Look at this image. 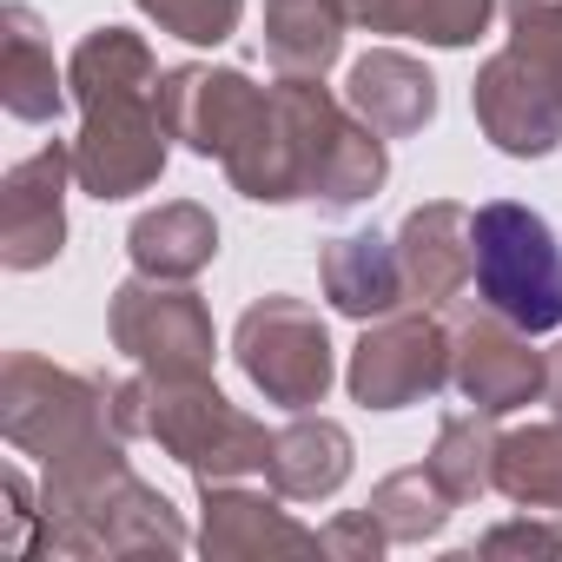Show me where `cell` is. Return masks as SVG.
I'll return each instance as SVG.
<instances>
[{"label":"cell","mask_w":562,"mask_h":562,"mask_svg":"<svg viewBox=\"0 0 562 562\" xmlns=\"http://www.w3.org/2000/svg\"><path fill=\"white\" fill-rule=\"evenodd\" d=\"M47 529L41 549L47 555H179L192 536L179 522V509L133 476L126 463V437H106L67 463H47V490H41Z\"/></svg>","instance_id":"1"},{"label":"cell","mask_w":562,"mask_h":562,"mask_svg":"<svg viewBox=\"0 0 562 562\" xmlns=\"http://www.w3.org/2000/svg\"><path fill=\"white\" fill-rule=\"evenodd\" d=\"M113 430L153 437L172 463L192 470V483H238V476H265L271 463V430L258 417H245L212 378H126L113 384Z\"/></svg>","instance_id":"2"},{"label":"cell","mask_w":562,"mask_h":562,"mask_svg":"<svg viewBox=\"0 0 562 562\" xmlns=\"http://www.w3.org/2000/svg\"><path fill=\"white\" fill-rule=\"evenodd\" d=\"M0 437L21 457H34L41 470L67 463L80 450L120 437L113 430V384L67 371V364H47L41 351H8V364H0Z\"/></svg>","instance_id":"3"},{"label":"cell","mask_w":562,"mask_h":562,"mask_svg":"<svg viewBox=\"0 0 562 562\" xmlns=\"http://www.w3.org/2000/svg\"><path fill=\"white\" fill-rule=\"evenodd\" d=\"M476 299L529 338L562 331V245L542 212L516 199L476 205Z\"/></svg>","instance_id":"4"},{"label":"cell","mask_w":562,"mask_h":562,"mask_svg":"<svg viewBox=\"0 0 562 562\" xmlns=\"http://www.w3.org/2000/svg\"><path fill=\"white\" fill-rule=\"evenodd\" d=\"M232 358L245 371V384L278 404V411H312L325 404L331 378H338V358H331V331L325 318L305 305V299H251L238 312V331H232Z\"/></svg>","instance_id":"5"},{"label":"cell","mask_w":562,"mask_h":562,"mask_svg":"<svg viewBox=\"0 0 562 562\" xmlns=\"http://www.w3.org/2000/svg\"><path fill=\"white\" fill-rule=\"evenodd\" d=\"M292 126H299V153H305V199L318 212H351L364 205L384 179H391V153L384 133L364 126L325 80H278Z\"/></svg>","instance_id":"6"},{"label":"cell","mask_w":562,"mask_h":562,"mask_svg":"<svg viewBox=\"0 0 562 562\" xmlns=\"http://www.w3.org/2000/svg\"><path fill=\"white\" fill-rule=\"evenodd\" d=\"M159 87H166V80H159ZM159 87H120V93L80 100L74 179H80V192H93L100 205L159 186V172H166V159H172V126H166Z\"/></svg>","instance_id":"7"},{"label":"cell","mask_w":562,"mask_h":562,"mask_svg":"<svg viewBox=\"0 0 562 562\" xmlns=\"http://www.w3.org/2000/svg\"><path fill=\"white\" fill-rule=\"evenodd\" d=\"M106 338H113V351H126L153 378H212V358H218V331H212L205 299L192 285L146 278V271H133L113 292Z\"/></svg>","instance_id":"8"},{"label":"cell","mask_w":562,"mask_h":562,"mask_svg":"<svg viewBox=\"0 0 562 562\" xmlns=\"http://www.w3.org/2000/svg\"><path fill=\"white\" fill-rule=\"evenodd\" d=\"M443 384H450V325L430 305L371 318L345 364V391L364 411H411L430 404Z\"/></svg>","instance_id":"9"},{"label":"cell","mask_w":562,"mask_h":562,"mask_svg":"<svg viewBox=\"0 0 562 562\" xmlns=\"http://www.w3.org/2000/svg\"><path fill=\"white\" fill-rule=\"evenodd\" d=\"M450 384L470 411L509 417L536 397H549V358L529 345L522 325H509L503 312H457L450 318Z\"/></svg>","instance_id":"10"},{"label":"cell","mask_w":562,"mask_h":562,"mask_svg":"<svg viewBox=\"0 0 562 562\" xmlns=\"http://www.w3.org/2000/svg\"><path fill=\"white\" fill-rule=\"evenodd\" d=\"M470 113L483 139L509 159H549L562 146V74L529 60L522 47H503L476 67Z\"/></svg>","instance_id":"11"},{"label":"cell","mask_w":562,"mask_h":562,"mask_svg":"<svg viewBox=\"0 0 562 562\" xmlns=\"http://www.w3.org/2000/svg\"><path fill=\"white\" fill-rule=\"evenodd\" d=\"M67 179H74V139H47L41 153L14 159L0 179V265L41 271L67 251Z\"/></svg>","instance_id":"12"},{"label":"cell","mask_w":562,"mask_h":562,"mask_svg":"<svg viewBox=\"0 0 562 562\" xmlns=\"http://www.w3.org/2000/svg\"><path fill=\"white\" fill-rule=\"evenodd\" d=\"M265 93L271 87H251V74H238V67H199V60H186V67L166 74L159 106H166V126H172V139L186 153L225 159L245 139V126L258 120Z\"/></svg>","instance_id":"13"},{"label":"cell","mask_w":562,"mask_h":562,"mask_svg":"<svg viewBox=\"0 0 562 562\" xmlns=\"http://www.w3.org/2000/svg\"><path fill=\"white\" fill-rule=\"evenodd\" d=\"M285 496H265L238 483H199V549L212 562H251V555H325L318 529H305L292 509H278Z\"/></svg>","instance_id":"14"},{"label":"cell","mask_w":562,"mask_h":562,"mask_svg":"<svg viewBox=\"0 0 562 562\" xmlns=\"http://www.w3.org/2000/svg\"><path fill=\"white\" fill-rule=\"evenodd\" d=\"M397 265H404V285L411 305H457L476 285V212L457 199H430L397 225Z\"/></svg>","instance_id":"15"},{"label":"cell","mask_w":562,"mask_h":562,"mask_svg":"<svg viewBox=\"0 0 562 562\" xmlns=\"http://www.w3.org/2000/svg\"><path fill=\"white\" fill-rule=\"evenodd\" d=\"M318 285L331 299L338 318H391L411 285H404V265H397V238H378V232H345L318 251Z\"/></svg>","instance_id":"16"},{"label":"cell","mask_w":562,"mask_h":562,"mask_svg":"<svg viewBox=\"0 0 562 562\" xmlns=\"http://www.w3.org/2000/svg\"><path fill=\"white\" fill-rule=\"evenodd\" d=\"M345 106L384 139H411L437 120V74L397 47H371L345 80Z\"/></svg>","instance_id":"17"},{"label":"cell","mask_w":562,"mask_h":562,"mask_svg":"<svg viewBox=\"0 0 562 562\" xmlns=\"http://www.w3.org/2000/svg\"><path fill=\"white\" fill-rule=\"evenodd\" d=\"M351 463H358V443L345 424L331 417H312L299 411L285 430H271V463H265V483L285 496V503H325L351 483Z\"/></svg>","instance_id":"18"},{"label":"cell","mask_w":562,"mask_h":562,"mask_svg":"<svg viewBox=\"0 0 562 562\" xmlns=\"http://www.w3.org/2000/svg\"><path fill=\"white\" fill-rule=\"evenodd\" d=\"M67 74L54 67V41L41 27V14L27 0H14L8 14H0V106L27 126H47L67 113Z\"/></svg>","instance_id":"19"},{"label":"cell","mask_w":562,"mask_h":562,"mask_svg":"<svg viewBox=\"0 0 562 562\" xmlns=\"http://www.w3.org/2000/svg\"><path fill=\"white\" fill-rule=\"evenodd\" d=\"M232 192H245L251 205H292L305 199V153H299V126L285 113V100H278V87L265 93L258 120L245 126V139L218 159Z\"/></svg>","instance_id":"20"},{"label":"cell","mask_w":562,"mask_h":562,"mask_svg":"<svg viewBox=\"0 0 562 562\" xmlns=\"http://www.w3.org/2000/svg\"><path fill=\"white\" fill-rule=\"evenodd\" d=\"M351 0H265V60L278 80H325L345 54Z\"/></svg>","instance_id":"21"},{"label":"cell","mask_w":562,"mask_h":562,"mask_svg":"<svg viewBox=\"0 0 562 562\" xmlns=\"http://www.w3.org/2000/svg\"><path fill=\"white\" fill-rule=\"evenodd\" d=\"M126 258L146 278H172V285H192V278L218 258V218L199 199H172L133 218L126 232Z\"/></svg>","instance_id":"22"},{"label":"cell","mask_w":562,"mask_h":562,"mask_svg":"<svg viewBox=\"0 0 562 562\" xmlns=\"http://www.w3.org/2000/svg\"><path fill=\"white\" fill-rule=\"evenodd\" d=\"M351 21L424 47H470L476 34H490L496 0H351Z\"/></svg>","instance_id":"23"},{"label":"cell","mask_w":562,"mask_h":562,"mask_svg":"<svg viewBox=\"0 0 562 562\" xmlns=\"http://www.w3.org/2000/svg\"><path fill=\"white\" fill-rule=\"evenodd\" d=\"M496 424H490V411H450L443 424H437V443H430V457H424V470L443 483V496L463 509V503H476V496H490L496 490Z\"/></svg>","instance_id":"24"},{"label":"cell","mask_w":562,"mask_h":562,"mask_svg":"<svg viewBox=\"0 0 562 562\" xmlns=\"http://www.w3.org/2000/svg\"><path fill=\"white\" fill-rule=\"evenodd\" d=\"M496 490L516 509H549L562 516V417L555 424H529L509 430L496 443Z\"/></svg>","instance_id":"25"},{"label":"cell","mask_w":562,"mask_h":562,"mask_svg":"<svg viewBox=\"0 0 562 562\" xmlns=\"http://www.w3.org/2000/svg\"><path fill=\"white\" fill-rule=\"evenodd\" d=\"M378 522H384V536L391 542H430V536H443V522H450V496H443V483L417 463V470H391L378 490H371V503H364Z\"/></svg>","instance_id":"26"},{"label":"cell","mask_w":562,"mask_h":562,"mask_svg":"<svg viewBox=\"0 0 562 562\" xmlns=\"http://www.w3.org/2000/svg\"><path fill=\"white\" fill-rule=\"evenodd\" d=\"M133 8H139L159 34H172V41H186V47H218V41H232L238 21H245V0H133Z\"/></svg>","instance_id":"27"},{"label":"cell","mask_w":562,"mask_h":562,"mask_svg":"<svg viewBox=\"0 0 562 562\" xmlns=\"http://www.w3.org/2000/svg\"><path fill=\"white\" fill-rule=\"evenodd\" d=\"M555 562L562 555V516H549V509H522V516H509V522H496L476 549H470V562Z\"/></svg>","instance_id":"28"},{"label":"cell","mask_w":562,"mask_h":562,"mask_svg":"<svg viewBox=\"0 0 562 562\" xmlns=\"http://www.w3.org/2000/svg\"><path fill=\"white\" fill-rule=\"evenodd\" d=\"M509 14V47L562 74V0H503Z\"/></svg>","instance_id":"29"},{"label":"cell","mask_w":562,"mask_h":562,"mask_svg":"<svg viewBox=\"0 0 562 562\" xmlns=\"http://www.w3.org/2000/svg\"><path fill=\"white\" fill-rule=\"evenodd\" d=\"M0 490H8V529H0V555H41L47 509L34 503V483H27V470H21V463H8Z\"/></svg>","instance_id":"30"},{"label":"cell","mask_w":562,"mask_h":562,"mask_svg":"<svg viewBox=\"0 0 562 562\" xmlns=\"http://www.w3.org/2000/svg\"><path fill=\"white\" fill-rule=\"evenodd\" d=\"M318 542H325V555H338V562H378L391 536H384V522H378L371 509H345L338 522L318 529Z\"/></svg>","instance_id":"31"},{"label":"cell","mask_w":562,"mask_h":562,"mask_svg":"<svg viewBox=\"0 0 562 562\" xmlns=\"http://www.w3.org/2000/svg\"><path fill=\"white\" fill-rule=\"evenodd\" d=\"M549 404H555V417H562V345L549 351Z\"/></svg>","instance_id":"32"}]
</instances>
